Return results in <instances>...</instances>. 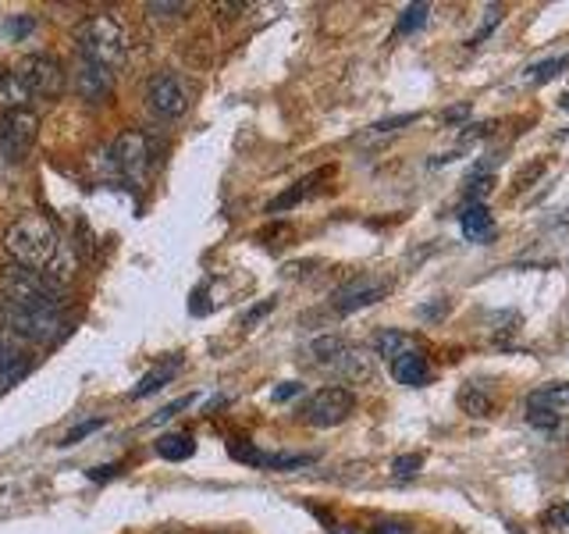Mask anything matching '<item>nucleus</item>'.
<instances>
[{
    "mask_svg": "<svg viewBox=\"0 0 569 534\" xmlns=\"http://www.w3.org/2000/svg\"><path fill=\"white\" fill-rule=\"evenodd\" d=\"M310 463H314L310 452H264V471H300Z\"/></svg>",
    "mask_w": 569,
    "mask_h": 534,
    "instance_id": "nucleus-21",
    "label": "nucleus"
},
{
    "mask_svg": "<svg viewBox=\"0 0 569 534\" xmlns=\"http://www.w3.org/2000/svg\"><path fill=\"white\" fill-rule=\"evenodd\" d=\"M4 250H8V257L15 260V267L47 271V267H53V260H58L61 239L44 214H22V218L11 221V229L4 232Z\"/></svg>",
    "mask_w": 569,
    "mask_h": 534,
    "instance_id": "nucleus-1",
    "label": "nucleus"
},
{
    "mask_svg": "<svg viewBox=\"0 0 569 534\" xmlns=\"http://www.w3.org/2000/svg\"><path fill=\"white\" fill-rule=\"evenodd\" d=\"M0 325H8L25 342H58L64 336V320L53 311H33V306H19L0 300Z\"/></svg>",
    "mask_w": 569,
    "mask_h": 534,
    "instance_id": "nucleus-4",
    "label": "nucleus"
},
{
    "mask_svg": "<svg viewBox=\"0 0 569 534\" xmlns=\"http://www.w3.org/2000/svg\"><path fill=\"white\" fill-rule=\"evenodd\" d=\"M303 392V385L300 381H284V385H278L275 392H270V399H275V403H289L292 396H300Z\"/></svg>",
    "mask_w": 569,
    "mask_h": 534,
    "instance_id": "nucleus-32",
    "label": "nucleus"
},
{
    "mask_svg": "<svg viewBox=\"0 0 569 534\" xmlns=\"http://www.w3.org/2000/svg\"><path fill=\"white\" fill-rule=\"evenodd\" d=\"M0 300L33 306V311H53L64 303V289L58 278H50L47 271H29V267H8L0 275Z\"/></svg>",
    "mask_w": 569,
    "mask_h": 534,
    "instance_id": "nucleus-3",
    "label": "nucleus"
},
{
    "mask_svg": "<svg viewBox=\"0 0 569 534\" xmlns=\"http://www.w3.org/2000/svg\"><path fill=\"white\" fill-rule=\"evenodd\" d=\"M121 471V466H97V471H89L93 481H107V477H114Z\"/></svg>",
    "mask_w": 569,
    "mask_h": 534,
    "instance_id": "nucleus-36",
    "label": "nucleus"
},
{
    "mask_svg": "<svg viewBox=\"0 0 569 534\" xmlns=\"http://www.w3.org/2000/svg\"><path fill=\"white\" fill-rule=\"evenodd\" d=\"M19 86L25 89V97H58L64 89V69L47 53H29V58L19 61L15 69Z\"/></svg>",
    "mask_w": 569,
    "mask_h": 534,
    "instance_id": "nucleus-6",
    "label": "nucleus"
},
{
    "mask_svg": "<svg viewBox=\"0 0 569 534\" xmlns=\"http://www.w3.org/2000/svg\"><path fill=\"white\" fill-rule=\"evenodd\" d=\"M310 353H314L320 367H328L331 374H338V378H346V381H367L371 378V356L338 336L314 339L310 342Z\"/></svg>",
    "mask_w": 569,
    "mask_h": 534,
    "instance_id": "nucleus-5",
    "label": "nucleus"
},
{
    "mask_svg": "<svg viewBox=\"0 0 569 534\" xmlns=\"http://www.w3.org/2000/svg\"><path fill=\"white\" fill-rule=\"evenodd\" d=\"M72 89L83 97L86 104H100L111 97L114 89V72L104 69V64L89 61V58H78L75 72H72Z\"/></svg>",
    "mask_w": 569,
    "mask_h": 534,
    "instance_id": "nucleus-10",
    "label": "nucleus"
},
{
    "mask_svg": "<svg viewBox=\"0 0 569 534\" xmlns=\"http://www.w3.org/2000/svg\"><path fill=\"white\" fill-rule=\"evenodd\" d=\"M420 114H399V118H385V122H377V125H371V132H396V129H402V125H413Z\"/></svg>",
    "mask_w": 569,
    "mask_h": 534,
    "instance_id": "nucleus-29",
    "label": "nucleus"
},
{
    "mask_svg": "<svg viewBox=\"0 0 569 534\" xmlns=\"http://www.w3.org/2000/svg\"><path fill=\"white\" fill-rule=\"evenodd\" d=\"M157 534H182V531H157Z\"/></svg>",
    "mask_w": 569,
    "mask_h": 534,
    "instance_id": "nucleus-40",
    "label": "nucleus"
},
{
    "mask_svg": "<svg viewBox=\"0 0 569 534\" xmlns=\"http://www.w3.org/2000/svg\"><path fill=\"white\" fill-rule=\"evenodd\" d=\"M374 345H377V353H382L385 360H396L402 353H413L416 350V342L405 336V331H382Z\"/></svg>",
    "mask_w": 569,
    "mask_h": 534,
    "instance_id": "nucleus-20",
    "label": "nucleus"
},
{
    "mask_svg": "<svg viewBox=\"0 0 569 534\" xmlns=\"http://www.w3.org/2000/svg\"><path fill=\"white\" fill-rule=\"evenodd\" d=\"M146 107L160 118V122H174L189 111V83L174 72H160L146 86Z\"/></svg>",
    "mask_w": 569,
    "mask_h": 534,
    "instance_id": "nucleus-7",
    "label": "nucleus"
},
{
    "mask_svg": "<svg viewBox=\"0 0 569 534\" xmlns=\"http://www.w3.org/2000/svg\"><path fill=\"white\" fill-rule=\"evenodd\" d=\"M179 367H182V360H179V356H168L165 364H157L150 374H143L140 385H135V389H132V399H143V396L160 392V389H165V385L174 378V374H179Z\"/></svg>",
    "mask_w": 569,
    "mask_h": 534,
    "instance_id": "nucleus-16",
    "label": "nucleus"
},
{
    "mask_svg": "<svg viewBox=\"0 0 569 534\" xmlns=\"http://www.w3.org/2000/svg\"><path fill=\"white\" fill-rule=\"evenodd\" d=\"M459 406H463L470 417H487V413H492V399H487L477 385H467V389L459 392Z\"/></svg>",
    "mask_w": 569,
    "mask_h": 534,
    "instance_id": "nucleus-23",
    "label": "nucleus"
},
{
    "mask_svg": "<svg viewBox=\"0 0 569 534\" xmlns=\"http://www.w3.org/2000/svg\"><path fill=\"white\" fill-rule=\"evenodd\" d=\"M545 527H569V502L545 513Z\"/></svg>",
    "mask_w": 569,
    "mask_h": 534,
    "instance_id": "nucleus-33",
    "label": "nucleus"
},
{
    "mask_svg": "<svg viewBox=\"0 0 569 534\" xmlns=\"http://www.w3.org/2000/svg\"><path fill=\"white\" fill-rule=\"evenodd\" d=\"M391 471H396V477H399V481L413 477V474L420 471V457H399L396 463H391Z\"/></svg>",
    "mask_w": 569,
    "mask_h": 534,
    "instance_id": "nucleus-30",
    "label": "nucleus"
},
{
    "mask_svg": "<svg viewBox=\"0 0 569 534\" xmlns=\"http://www.w3.org/2000/svg\"><path fill=\"white\" fill-rule=\"evenodd\" d=\"M495 179L492 175H470V185H467V196L473 199V204H481V196L492 193Z\"/></svg>",
    "mask_w": 569,
    "mask_h": 534,
    "instance_id": "nucleus-28",
    "label": "nucleus"
},
{
    "mask_svg": "<svg viewBox=\"0 0 569 534\" xmlns=\"http://www.w3.org/2000/svg\"><path fill=\"white\" fill-rule=\"evenodd\" d=\"M78 58H89L118 72L129 58V29L114 15H93L75 29Z\"/></svg>",
    "mask_w": 569,
    "mask_h": 534,
    "instance_id": "nucleus-2",
    "label": "nucleus"
},
{
    "mask_svg": "<svg viewBox=\"0 0 569 534\" xmlns=\"http://www.w3.org/2000/svg\"><path fill=\"white\" fill-rule=\"evenodd\" d=\"M114 165L121 175L129 179H143V171L150 168V139L143 132H125L118 143H114Z\"/></svg>",
    "mask_w": 569,
    "mask_h": 534,
    "instance_id": "nucleus-12",
    "label": "nucleus"
},
{
    "mask_svg": "<svg viewBox=\"0 0 569 534\" xmlns=\"http://www.w3.org/2000/svg\"><path fill=\"white\" fill-rule=\"evenodd\" d=\"M391 374H396L399 385H410V389H420V385L431 381V364H427L424 353L413 350V353H402V356L391 360Z\"/></svg>",
    "mask_w": 569,
    "mask_h": 534,
    "instance_id": "nucleus-14",
    "label": "nucleus"
},
{
    "mask_svg": "<svg viewBox=\"0 0 569 534\" xmlns=\"http://www.w3.org/2000/svg\"><path fill=\"white\" fill-rule=\"evenodd\" d=\"M356 410V396H352L346 385H328L306 399L303 406V421L314 427H338L342 421H349V413Z\"/></svg>",
    "mask_w": 569,
    "mask_h": 534,
    "instance_id": "nucleus-8",
    "label": "nucleus"
},
{
    "mask_svg": "<svg viewBox=\"0 0 569 534\" xmlns=\"http://www.w3.org/2000/svg\"><path fill=\"white\" fill-rule=\"evenodd\" d=\"M267 311H275V300H267V303H261V306H256V311H253V314L246 317V325H253V320H261V317H264Z\"/></svg>",
    "mask_w": 569,
    "mask_h": 534,
    "instance_id": "nucleus-37",
    "label": "nucleus"
},
{
    "mask_svg": "<svg viewBox=\"0 0 569 534\" xmlns=\"http://www.w3.org/2000/svg\"><path fill=\"white\" fill-rule=\"evenodd\" d=\"M107 421L104 417H97V421H83V424H75L72 427V432H68L64 438H61V446H78V442H83V438L86 435H93V432H100V427H104Z\"/></svg>",
    "mask_w": 569,
    "mask_h": 534,
    "instance_id": "nucleus-27",
    "label": "nucleus"
},
{
    "mask_svg": "<svg viewBox=\"0 0 569 534\" xmlns=\"http://www.w3.org/2000/svg\"><path fill=\"white\" fill-rule=\"evenodd\" d=\"M531 410H548V413H559L569 406V381H555V385H545V389L531 392Z\"/></svg>",
    "mask_w": 569,
    "mask_h": 534,
    "instance_id": "nucleus-17",
    "label": "nucleus"
},
{
    "mask_svg": "<svg viewBox=\"0 0 569 534\" xmlns=\"http://www.w3.org/2000/svg\"><path fill=\"white\" fill-rule=\"evenodd\" d=\"M25 374H29V360H25L15 345H8L0 339V392H8L11 385H19Z\"/></svg>",
    "mask_w": 569,
    "mask_h": 534,
    "instance_id": "nucleus-15",
    "label": "nucleus"
},
{
    "mask_svg": "<svg viewBox=\"0 0 569 534\" xmlns=\"http://www.w3.org/2000/svg\"><path fill=\"white\" fill-rule=\"evenodd\" d=\"M33 25H36L33 19H11V22H8V33H11V36H25V33L33 29Z\"/></svg>",
    "mask_w": 569,
    "mask_h": 534,
    "instance_id": "nucleus-35",
    "label": "nucleus"
},
{
    "mask_svg": "<svg viewBox=\"0 0 569 534\" xmlns=\"http://www.w3.org/2000/svg\"><path fill=\"white\" fill-rule=\"evenodd\" d=\"M388 296V282H377V278H352L349 286H342L335 292V311L338 314H356L367 311V306L382 303Z\"/></svg>",
    "mask_w": 569,
    "mask_h": 534,
    "instance_id": "nucleus-11",
    "label": "nucleus"
},
{
    "mask_svg": "<svg viewBox=\"0 0 569 534\" xmlns=\"http://www.w3.org/2000/svg\"><path fill=\"white\" fill-rule=\"evenodd\" d=\"M459 229L470 239V243H481L487 246L495 239V221H492V210L484 204H470L463 214H459Z\"/></svg>",
    "mask_w": 569,
    "mask_h": 534,
    "instance_id": "nucleus-13",
    "label": "nucleus"
},
{
    "mask_svg": "<svg viewBox=\"0 0 569 534\" xmlns=\"http://www.w3.org/2000/svg\"><path fill=\"white\" fill-rule=\"evenodd\" d=\"M228 457L239 460V463H250V466H264V452L253 442H232L228 446Z\"/></svg>",
    "mask_w": 569,
    "mask_h": 534,
    "instance_id": "nucleus-26",
    "label": "nucleus"
},
{
    "mask_svg": "<svg viewBox=\"0 0 569 534\" xmlns=\"http://www.w3.org/2000/svg\"><path fill=\"white\" fill-rule=\"evenodd\" d=\"M427 15H431V4H410V8L402 11L396 33L399 36H413L416 29H424V25H427Z\"/></svg>",
    "mask_w": 569,
    "mask_h": 534,
    "instance_id": "nucleus-24",
    "label": "nucleus"
},
{
    "mask_svg": "<svg viewBox=\"0 0 569 534\" xmlns=\"http://www.w3.org/2000/svg\"><path fill=\"white\" fill-rule=\"evenodd\" d=\"M562 69H569V53H562V58H552V61H541V64H534V69H526V83L541 86V83H548V78L559 75Z\"/></svg>",
    "mask_w": 569,
    "mask_h": 534,
    "instance_id": "nucleus-25",
    "label": "nucleus"
},
{
    "mask_svg": "<svg viewBox=\"0 0 569 534\" xmlns=\"http://www.w3.org/2000/svg\"><path fill=\"white\" fill-rule=\"evenodd\" d=\"M185 4H160V0H154V4H146V15H160V19H174L182 15Z\"/></svg>",
    "mask_w": 569,
    "mask_h": 534,
    "instance_id": "nucleus-31",
    "label": "nucleus"
},
{
    "mask_svg": "<svg viewBox=\"0 0 569 534\" xmlns=\"http://www.w3.org/2000/svg\"><path fill=\"white\" fill-rule=\"evenodd\" d=\"M559 139H569V129H566V132H559Z\"/></svg>",
    "mask_w": 569,
    "mask_h": 534,
    "instance_id": "nucleus-39",
    "label": "nucleus"
},
{
    "mask_svg": "<svg viewBox=\"0 0 569 534\" xmlns=\"http://www.w3.org/2000/svg\"><path fill=\"white\" fill-rule=\"evenodd\" d=\"M324 175H328V171H314V175H310V179L295 182V190L281 193V196L275 199V204H270V214H278V210H289V207H295V204H300V199H303V196L310 193V185H314V182H320Z\"/></svg>",
    "mask_w": 569,
    "mask_h": 534,
    "instance_id": "nucleus-22",
    "label": "nucleus"
},
{
    "mask_svg": "<svg viewBox=\"0 0 569 534\" xmlns=\"http://www.w3.org/2000/svg\"><path fill=\"white\" fill-rule=\"evenodd\" d=\"M33 139H36V114L33 111H11L4 114L0 122V154L8 160H25V154L33 150Z\"/></svg>",
    "mask_w": 569,
    "mask_h": 534,
    "instance_id": "nucleus-9",
    "label": "nucleus"
},
{
    "mask_svg": "<svg viewBox=\"0 0 569 534\" xmlns=\"http://www.w3.org/2000/svg\"><path fill=\"white\" fill-rule=\"evenodd\" d=\"M189 403H193V396H185V399H179V403H171V406H165V410H160L157 413V417H154V424H165V421H171L174 417V413H182Z\"/></svg>",
    "mask_w": 569,
    "mask_h": 534,
    "instance_id": "nucleus-34",
    "label": "nucleus"
},
{
    "mask_svg": "<svg viewBox=\"0 0 569 534\" xmlns=\"http://www.w3.org/2000/svg\"><path fill=\"white\" fill-rule=\"evenodd\" d=\"M157 452L165 460L171 463H182V460H193V452H196V442H193V435H185V432H174V435H165L157 442Z\"/></svg>",
    "mask_w": 569,
    "mask_h": 534,
    "instance_id": "nucleus-18",
    "label": "nucleus"
},
{
    "mask_svg": "<svg viewBox=\"0 0 569 534\" xmlns=\"http://www.w3.org/2000/svg\"><path fill=\"white\" fill-rule=\"evenodd\" d=\"M467 114H470V104L452 107V111H445V122H459V118H467Z\"/></svg>",
    "mask_w": 569,
    "mask_h": 534,
    "instance_id": "nucleus-38",
    "label": "nucleus"
},
{
    "mask_svg": "<svg viewBox=\"0 0 569 534\" xmlns=\"http://www.w3.org/2000/svg\"><path fill=\"white\" fill-rule=\"evenodd\" d=\"M25 100H29V97H25V89L19 86L15 72L0 69V111H4V114L22 111V104H25Z\"/></svg>",
    "mask_w": 569,
    "mask_h": 534,
    "instance_id": "nucleus-19",
    "label": "nucleus"
}]
</instances>
